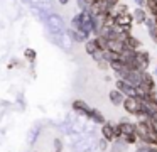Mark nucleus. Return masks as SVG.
Segmentation results:
<instances>
[{"mask_svg": "<svg viewBox=\"0 0 157 152\" xmlns=\"http://www.w3.org/2000/svg\"><path fill=\"white\" fill-rule=\"evenodd\" d=\"M132 15H133V24L142 25V24L145 22V19L149 17V12H147L145 7H139V5H137L135 9L132 10Z\"/></svg>", "mask_w": 157, "mask_h": 152, "instance_id": "nucleus-10", "label": "nucleus"}, {"mask_svg": "<svg viewBox=\"0 0 157 152\" xmlns=\"http://www.w3.org/2000/svg\"><path fill=\"white\" fill-rule=\"evenodd\" d=\"M150 130H152V128H150V122H147V120H137L135 122V134H137V137H139V142L142 140Z\"/></svg>", "mask_w": 157, "mask_h": 152, "instance_id": "nucleus-9", "label": "nucleus"}, {"mask_svg": "<svg viewBox=\"0 0 157 152\" xmlns=\"http://www.w3.org/2000/svg\"><path fill=\"white\" fill-rule=\"evenodd\" d=\"M125 44H127V47H130V49H135V51L142 47V42H140V39H137L135 36H132V32L127 34V37H125Z\"/></svg>", "mask_w": 157, "mask_h": 152, "instance_id": "nucleus-15", "label": "nucleus"}, {"mask_svg": "<svg viewBox=\"0 0 157 152\" xmlns=\"http://www.w3.org/2000/svg\"><path fill=\"white\" fill-rule=\"evenodd\" d=\"M149 66H150V54H149V51L137 49L135 51V57H133L130 68H132V69H139V71H147Z\"/></svg>", "mask_w": 157, "mask_h": 152, "instance_id": "nucleus-3", "label": "nucleus"}, {"mask_svg": "<svg viewBox=\"0 0 157 152\" xmlns=\"http://www.w3.org/2000/svg\"><path fill=\"white\" fill-rule=\"evenodd\" d=\"M108 98H110V103H112L113 107H122L123 100H125V95H123L122 91H118V90L115 88V90H110Z\"/></svg>", "mask_w": 157, "mask_h": 152, "instance_id": "nucleus-13", "label": "nucleus"}, {"mask_svg": "<svg viewBox=\"0 0 157 152\" xmlns=\"http://www.w3.org/2000/svg\"><path fill=\"white\" fill-rule=\"evenodd\" d=\"M98 149H100V150H101V152H105V150H108V149H110V142L108 140H106V138H100V140H98Z\"/></svg>", "mask_w": 157, "mask_h": 152, "instance_id": "nucleus-21", "label": "nucleus"}, {"mask_svg": "<svg viewBox=\"0 0 157 152\" xmlns=\"http://www.w3.org/2000/svg\"><path fill=\"white\" fill-rule=\"evenodd\" d=\"M142 25L147 29V34H149V37L152 39V42L157 44V22H155V19H154L152 15H149Z\"/></svg>", "mask_w": 157, "mask_h": 152, "instance_id": "nucleus-7", "label": "nucleus"}, {"mask_svg": "<svg viewBox=\"0 0 157 152\" xmlns=\"http://www.w3.org/2000/svg\"><path fill=\"white\" fill-rule=\"evenodd\" d=\"M101 137L106 138L108 142L115 140V123H112V122H105V123L101 125Z\"/></svg>", "mask_w": 157, "mask_h": 152, "instance_id": "nucleus-11", "label": "nucleus"}, {"mask_svg": "<svg viewBox=\"0 0 157 152\" xmlns=\"http://www.w3.org/2000/svg\"><path fill=\"white\" fill-rule=\"evenodd\" d=\"M46 25H48L49 32H51L52 36H58V34L66 32L64 20H63V17L58 15V14H49V15L46 17Z\"/></svg>", "mask_w": 157, "mask_h": 152, "instance_id": "nucleus-2", "label": "nucleus"}, {"mask_svg": "<svg viewBox=\"0 0 157 152\" xmlns=\"http://www.w3.org/2000/svg\"><path fill=\"white\" fill-rule=\"evenodd\" d=\"M155 103H157V100H155Z\"/></svg>", "mask_w": 157, "mask_h": 152, "instance_id": "nucleus-27", "label": "nucleus"}, {"mask_svg": "<svg viewBox=\"0 0 157 152\" xmlns=\"http://www.w3.org/2000/svg\"><path fill=\"white\" fill-rule=\"evenodd\" d=\"M98 49L100 47H98V42H96L95 37H90V39L85 42V51H86V54H90V56H93Z\"/></svg>", "mask_w": 157, "mask_h": 152, "instance_id": "nucleus-16", "label": "nucleus"}, {"mask_svg": "<svg viewBox=\"0 0 157 152\" xmlns=\"http://www.w3.org/2000/svg\"><path fill=\"white\" fill-rule=\"evenodd\" d=\"M154 74H155V76H157V66H155V71H154Z\"/></svg>", "mask_w": 157, "mask_h": 152, "instance_id": "nucleus-25", "label": "nucleus"}, {"mask_svg": "<svg viewBox=\"0 0 157 152\" xmlns=\"http://www.w3.org/2000/svg\"><path fill=\"white\" fill-rule=\"evenodd\" d=\"M145 9L150 15L157 17V0H145Z\"/></svg>", "mask_w": 157, "mask_h": 152, "instance_id": "nucleus-18", "label": "nucleus"}, {"mask_svg": "<svg viewBox=\"0 0 157 152\" xmlns=\"http://www.w3.org/2000/svg\"><path fill=\"white\" fill-rule=\"evenodd\" d=\"M117 125H118V128H120V132H122V135H132V134H135V122L120 120Z\"/></svg>", "mask_w": 157, "mask_h": 152, "instance_id": "nucleus-12", "label": "nucleus"}, {"mask_svg": "<svg viewBox=\"0 0 157 152\" xmlns=\"http://www.w3.org/2000/svg\"><path fill=\"white\" fill-rule=\"evenodd\" d=\"M110 152H125L127 150V144L125 142H122L120 138H117V140L110 142Z\"/></svg>", "mask_w": 157, "mask_h": 152, "instance_id": "nucleus-17", "label": "nucleus"}, {"mask_svg": "<svg viewBox=\"0 0 157 152\" xmlns=\"http://www.w3.org/2000/svg\"><path fill=\"white\" fill-rule=\"evenodd\" d=\"M88 118H90L91 122H95V123H98V125H103V123L106 122L105 115H103L100 110H96V108H91V111H90Z\"/></svg>", "mask_w": 157, "mask_h": 152, "instance_id": "nucleus-14", "label": "nucleus"}, {"mask_svg": "<svg viewBox=\"0 0 157 152\" xmlns=\"http://www.w3.org/2000/svg\"><path fill=\"white\" fill-rule=\"evenodd\" d=\"M152 149H154V145L144 144V142H139V145H137L135 152H152Z\"/></svg>", "mask_w": 157, "mask_h": 152, "instance_id": "nucleus-19", "label": "nucleus"}, {"mask_svg": "<svg viewBox=\"0 0 157 152\" xmlns=\"http://www.w3.org/2000/svg\"><path fill=\"white\" fill-rule=\"evenodd\" d=\"M71 29H78L85 32L86 36H93V14L90 10H79L69 22Z\"/></svg>", "mask_w": 157, "mask_h": 152, "instance_id": "nucleus-1", "label": "nucleus"}, {"mask_svg": "<svg viewBox=\"0 0 157 152\" xmlns=\"http://www.w3.org/2000/svg\"><path fill=\"white\" fill-rule=\"evenodd\" d=\"M24 56H25V59H27L29 63H34L36 57H37V54H36V51H34V49H25Z\"/></svg>", "mask_w": 157, "mask_h": 152, "instance_id": "nucleus-20", "label": "nucleus"}, {"mask_svg": "<svg viewBox=\"0 0 157 152\" xmlns=\"http://www.w3.org/2000/svg\"><path fill=\"white\" fill-rule=\"evenodd\" d=\"M115 88H117L118 91H122L125 96H137V88L133 86V84H130L128 81L122 80V78H117Z\"/></svg>", "mask_w": 157, "mask_h": 152, "instance_id": "nucleus-6", "label": "nucleus"}, {"mask_svg": "<svg viewBox=\"0 0 157 152\" xmlns=\"http://www.w3.org/2000/svg\"><path fill=\"white\" fill-rule=\"evenodd\" d=\"M139 7H145V0H133Z\"/></svg>", "mask_w": 157, "mask_h": 152, "instance_id": "nucleus-23", "label": "nucleus"}, {"mask_svg": "<svg viewBox=\"0 0 157 152\" xmlns=\"http://www.w3.org/2000/svg\"><path fill=\"white\" fill-rule=\"evenodd\" d=\"M54 152H63V150H54Z\"/></svg>", "mask_w": 157, "mask_h": 152, "instance_id": "nucleus-26", "label": "nucleus"}, {"mask_svg": "<svg viewBox=\"0 0 157 152\" xmlns=\"http://www.w3.org/2000/svg\"><path fill=\"white\" fill-rule=\"evenodd\" d=\"M115 25L118 27L120 32H132V25H133V15L132 12H125L120 14V15L115 17Z\"/></svg>", "mask_w": 157, "mask_h": 152, "instance_id": "nucleus-4", "label": "nucleus"}, {"mask_svg": "<svg viewBox=\"0 0 157 152\" xmlns=\"http://www.w3.org/2000/svg\"><path fill=\"white\" fill-rule=\"evenodd\" d=\"M122 107H123V110H125L128 115L137 117V113L140 111V98L139 96H125Z\"/></svg>", "mask_w": 157, "mask_h": 152, "instance_id": "nucleus-5", "label": "nucleus"}, {"mask_svg": "<svg viewBox=\"0 0 157 152\" xmlns=\"http://www.w3.org/2000/svg\"><path fill=\"white\" fill-rule=\"evenodd\" d=\"M58 2L61 3V5H68V3H69V0H58Z\"/></svg>", "mask_w": 157, "mask_h": 152, "instance_id": "nucleus-24", "label": "nucleus"}, {"mask_svg": "<svg viewBox=\"0 0 157 152\" xmlns=\"http://www.w3.org/2000/svg\"><path fill=\"white\" fill-rule=\"evenodd\" d=\"M71 107H73V110H75L78 115H81V117H86V118H88L90 111H91V107H90V105L86 103L85 100H75Z\"/></svg>", "mask_w": 157, "mask_h": 152, "instance_id": "nucleus-8", "label": "nucleus"}, {"mask_svg": "<svg viewBox=\"0 0 157 152\" xmlns=\"http://www.w3.org/2000/svg\"><path fill=\"white\" fill-rule=\"evenodd\" d=\"M150 128L157 134V120H150Z\"/></svg>", "mask_w": 157, "mask_h": 152, "instance_id": "nucleus-22", "label": "nucleus"}]
</instances>
